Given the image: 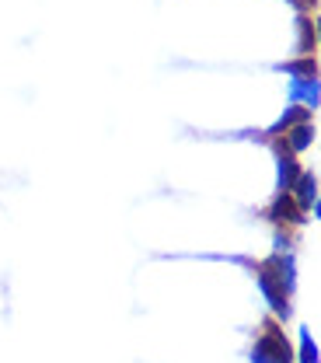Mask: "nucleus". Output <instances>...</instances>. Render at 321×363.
Segmentation results:
<instances>
[{"instance_id":"1","label":"nucleus","mask_w":321,"mask_h":363,"mask_svg":"<svg viewBox=\"0 0 321 363\" xmlns=\"http://www.w3.org/2000/svg\"><path fill=\"white\" fill-rule=\"evenodd\" d=\"M259 283H262V294L273 304L276 315L279 318L290 315V290H293V269H290V262L279 259V255L259 262Z\"/></svg>"},{"instance_id":"2","label":"nucleus","mask_w":321,"mask_h":363,"mask_svg":"<svg viewBox=\"0 0 321 363\" xmlns=\"http://www.w3.org/2000/svg\"><path fill=\"white\" fill-rule=\"evenodd\" d=\"M252 360L255 363H290V346H286V339H283V332H279L276 321H266V328H262V335H259V342H255Z\"/></svg>"},{"instance_id":"3","label":"nucleus","mask_w":321,"mask_h":363,"mask_svg":"<svg viewBox=\"0 0 321 363\" xmlns=\"http://www.w3.org/2000/svg\"><path fill=\"white\" fill-rule=\"evenodd\" d=\"M290 189L297 192V196H293V203H297L300 210H318V203H315V196H318V182H315L311 172H300V175L293 179Z\"/></svg>"},{"instance_id":"4","label":"nucleus","mask_w":321,"mask_h":363,"mask_svg":"<svg viewBox=\"0 0 321 363\" xmlns=\"http://www.w3.org/2000/svg\"><path fill=\"white\" fill-rule=\"evenodd\" d=\"M290 98H293V105L318 108V77H293L290 81Z\"/></svg>"},{"instance_id":"5","label":"nucleus","mask_w":321,"mask_h":363,"mask_svg":"<svg viewBox=\"0 0 321 363\" xmlns=\"http://www.w3.org/2000/svg\"><path fill=\"white\" fill-rule=\"evenodd\" d=\"M269 217H273V220H290V224H300V220H304V210L293 203V196H290V192H283V196L273 203Z\"/></svg>"},{"instance_id":"6","label":"nucleus","mask_w":321,"mask_h":363,"mask_svg":"<svg viewBox=\"0 0 321 363\" xmlns=\"http://www.w3.org/2000/svg\"><path fill=\"white\" fill-rule=\"evenodd\" d=\"M286 150L290 154H300V150H308L311 143H315V126L311 123H297V130H286Z\"/></svg>"},{"instance_id":"7","label":"nucleus","mask_w":321,"mask_h":363,"mask_svg":"<svg viewBox=\"0 0 321 363\" xmlns=\"http://www.w3.org/2000/svg\"><path fill=\"white\" fill-rule=\"evenodd\" d=\"M297 123H311V108H308V105H290V108L283 112V119L273 126V136L286 133V130H290V126H297Z\"/></svg>"},{"instance_id":"8","label":"nucleus","mask_w":321,"mask_h":363,"mask_svg":"<svg viewBox=\"0 0 321 363\" xmlns=\"http://www.w3.org/2000/svg\"><path fill=\"white\" fill-rule=\"evenodd\" d=\"M297 28H300V52H304V56H308V52H315V43H318V35H315V21L300 18V21H297Z\"/></svg>"},{"instance_id":"9","label":"nucleus","mask_w":321,"mask_h":363,"mask_svg":"<svg viewBox=\"0 0 321 363\" xmlns=\"http://www.w3.org/2000/svg\"><path fill=\"white\" fill-rule=\"evenodd\" d=\"M300 360L304 363H318V346H315V339H311V332H308V328H300Z\"/></svg>"},{"instance_id":"10","label":"nucleus","mask_w":321,"mask_h":363,"mask_svg":"<svg viewBox=\"0 0 321 363\" xmlns=\"http://www.w3.org/2000/svg\"><path fill=\"white\" fill-rule=\"evenodd\" d=\"M293 77H318V67H315V60H297V63H290L286 67Z\"/></svg>"},{"instance_id":"11","label":"nucleus","mask_w":321,"mask_h":363,"mask_svg":"<svg viewBox=\"0 0 321 363\" xmlns=\"http://www.w3.org/2000/svg\"><path fill=\"white\" fill-rule=\"evenodd\" d=\"M315 4L318 0H293V7H300V11H315Z\"/></svg>"}]
</instances>
